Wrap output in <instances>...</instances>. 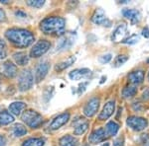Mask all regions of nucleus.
<instances>
[{"instance_id":"1","label":"nucleus","mask_w":149,"mask_h":146,"mask_svg":"<svg viewBox=\"0 0 149 146\" xmlns=\"http://www.w3.org/2000/svg\"><path fill=\"white\" fill-rule=\"evenodd\" d=\"M5 37L12 44L19 47H27L34 42V36L32 33L24 29H10L6 31Z\"/></svg>"},{"instance_id":"2","label":"nucleus","mask_w":149,"mask_h":146,"mask_svg":"<svg viewBox=\"0 0 149 146\" xmlns=\"http://www.w3.org/2000/svg\"><path fill=\"white\" fill-rule=\"evenodd\" d=\"M66 21L62 17H49L41 21L40 29L48 35H63Z\"/></svg>"},{"instance_id":"3","label":"nucleus","mask_w":149,"mask_h":146,"mask_svg":"<svg viewBox=\"0 0 149 146\" xmlns=\"http://www.w3.org/2000/svg\"><path fill=\"white\" fill-rule=\"evenodd\" d=\"M22 121L28 126L32 128H36L42 123L43 119L39 112L32 111V110H28V111H25L22 114Z\"/></svg>"},{"instance_id":"4","label":"nucleus","mask_w":149,"mask_h":146,"mask_svg":"<svg viewBox=\"0 0 149 146\" xmlns=\"http://www.w3.org/2000/svg\"><path fill=\"white\" fill-rule=\"evenodd\" d=\"M34 83V79H33L32 72H31L29 69L23 70L20 73L18 78V86H19V90L20 91H27L29 89H31Z\"/></svg>"},{"instance_id":"5","label":"nucleus","mask_w":149,"mask_h":146,"mask_svg":"<svg viewBox=\"0 0 149 146\" xmlns=\"http://www.w3.org/2000/svg\"><path fill=\"white\" fill-rule=\"evenodd\" d=\"M126 123L129 127L135 131L143 130V129H145L148 125L147 119L144 118H140V117H135V116L129 117L126 121Z\"/></svg>"},{"instance_id":"6","label":"nucleus","mask_w":149,"mask_h":146,"mask_svg":"<svg viewBox=\"0 0 149 146\" xmlns=\"http://www.w3.org/2000/svg\"><path fill=\"white\" fill-rule=\"evenodd\" d=\"M76 40V34L74 33H68V34L62 35L57 42V49L58 51H64L68 49L74 45Z\"/></svg>"},{"instance_id":"7","label":"nucleus","mask_w":149,"mask_h":146,"mask_svg":"<svg viewBox=\"0 0 149 146\" xmlns=\"http://www.w3.org/2000/svg\"><path fill=\"white\" fill-rule=\"evenodd\" d=\"M50 47H51V44H50L48 40H39V42L33 47V49H31L30 56L32 57H40L41 56L46 53L50 49Z\"/></svg>"},{"instance_id":"8","label":"nucleus","mask_w":149,"mask_h":146,"mask_svg":"<svg viewBox=\"0 0 149 146\" xmlns=\"http://www.w3.org/2000/svg\"><path fill=\"white\" fill-rule=\"evenodd\" d=\"M0 73L5 77L13 78L17 75V66L11 61H5L0 64Z\"/></svg>"},{"instance_id":"9","label":"nucleus","mask_w":149,"mask_h":146,"mask_svg":"<svg viewBox=\"0 0 149 146\" xmlns=\"http://www.w3.org/2000/svg\"><path fill=\"white\" fill-rule=\"evenodd\" d=\"M98 107H100V99L98 98H93L86 103V105L84 108V114L88 118H92L97 114Z\"/></svg>"},{"instance_id":"10","label":"nucleus","mask_w":149,"mask_h":146,"mask_svg":"<svg viewBox=\"0 0 149 146\" xmlns=\"http://www.w3.org/2000/svg\"><path fill=\"white\" fill-rule=\"evenodd\" d=\"M93 75V72L88 68H80V69H74L72 72H70L69 77L72 80H85V79H88Z\"/></svg>"},{"instance_id":"11","label":"nucleus","mask_w":149,"mask_h":146,"mask_svg":"<svg viewBox=\"0 0 149 146\" xmlns=\"http://www.w3.org/2000/svg\"><path fill=\"white\" fill-rule=\"evenodd\" d=\"M49 69H50V63L48 61H43L41 62L39 65L37 66L36 68V72H35V80L37 83L41 82L46 75L49 72Z\"/></svg>"},{"instance_id":"12","label":"nucleus","mask_w":149,"mask_h":146,"mask_svg":"<svg viewBox=\"0 0 149 146\" xmlns=\"http://www.w3.org/2000/svg\"><path fill=\"white\" fill-rule=\"evenodd\" d=\"M69 119H70L69 112H64V114H59V116L53 119V121L51 123V124H50V128L53 129V130L59 129L61 126H63L64 124H66L68 123Z\"/></svg>"},{"instance_id":"13","label":"nucleus","mask_w":149,"mask_h":146,"mask_svg":"<svg viewBox=\"0 0 149 146\" xmlns=\"http://www.w3.org/2000/svg\"><path fill=\"white\" fill-rule=\"evenodd\" d=\"M92 21L93 23L97 24V25H102V26L110 25V22L109 21V19L107 18V15H105V12L102 9H97L95 12V14H93L92 17Z\"/></svg>"},{"instance_id":"14","label":"nucleus","mask_w":149,"mask_h":146,"mask_svg":"<svg viewBox=\"0 0 149 146\" xmlns=\"http://www.w3.org/2000/svg\"><path fill=\"white\" fill-rule=\"evenodd\" d=\"M127 31V25L125 23H121L118 25V27L115 29L113 34L111 36V40L114 42H119L124 39Z\"/></svg>"},{"instance_id":"15","label":"nucleus","mask_w":149,"mask_h":146,"mask_svg":"<svg viewBox=\"0 0 149 146\" xmlns=\"http://www.w3.org/2000/svg\"><path fill=\"white\" fill-rule=\"evenodd\" d=\"M114 109H115V102L114 101L107 102V104L104 105V107H103L100 116H98V119H100V121H105V119H107L109 117L112 116V114H113V112H114Z\"/></svg>"},{"instance_id":"16","label":"nucleus","mask_w":149,"mask_h":146,"mask_svg":"<svg viewBox=\"0 0 149 146\" xmlns=\"http://www.w3.org/2000/svg\"><path fill=\"white\" fill-rule=\"evenodd\" d=\"M105 131L103 128H97L95 130H93L92 132V134L88 137V141L93 144H97V143L102 142L105 139Z\"/></svg>"},{"instance_id":"17","label":"nucleus","mask_w":149,"mask_h":146,"mask_svg":"<svg viewBox=\"0 0 149 146\" xmlns=\"http://www.w3.org/2000/svg\"><path fill=\"white\" fill-rule=\"evenodd\" d=\"M122 15L125 18L131 21L132 23H137L141 19L140 12L135 10V9H123L122 10Z\"/></svg>"},{"instance_id":"18","label":"nucleus","mask_w":149,"mask_h":146,"mask_svg":"<svg viewBox=\"0 0 149 146\" xmlns=\"http://www.w3.org/2000/svg\"><path fill=\"white\" fill-rule=\"evenodd\" d=\"M144 80V72L142 70H136L128 74V81L133 85L141 84Z\"/></svg>"},{"instance_id":"19","label":"nucleus","mask_w":149,"mask_h":146,"mask_svg":"<svg viewBox=\"0 0 149 146\" xmlns=\"http://www.w3.org/2000/svg\"><path fill=\"white\" fill-rule=\"evenodd\" d=\"M88 123L86 121H85L84 119H81V121H79L74 123V133L76 135H81L88 130Z\"/></svg>"},{"instance_id":"20","label":"nucleus","mask_w":149,"mask_h":146,"mask_svg":"<svg viewBox=\"0 0 149 146\" xmlns=\"http://www.w3.org/2000/svg\"><path fill=\"white\" fill-rule=\"evenodd\" d=\"M26 108V104L23 102H14L10 104L9 106V112L11 114L14 116H19L21 114V112H23V110Z\"/></svg>"},{"instance_id":"21","label":"nucleus","mask_w":149,"mask_h":146,"mask_svg":"<svg viewBox=\"0 0 149 146\" xmlns=\"http://www.w3.org/2000/svg\"><path fill=\"white\" fill-rule=\"evenodd\" d=\"M119 130V124L116 123L115 121H109L105 125V134H107L109 136H114L118 132Z\"/></svg>"},{"instance_id":"22","label":"nucleus","mask_w":149,"mask_h":146,"mask_svg":"<svg viewBox=\"0 0 149 146\" xmlns=\"http://www.w3.org/2000/svg\"><path fill=\"white\" fill-rule=\"evenodd\" d=\"M74 61H76V56H70L69 58L66 59V60L58 63L56 65V67H55V69H56V71H58V72H61V71L65 70L66 68L70 67L72 64H74Z\"/></svg>"},{"instance_id":"23","label":"nucleus","mask_w":149,"mask_h":146,"mask_svg":"<svg viewBox=\"0 0 149 146\" xmlns=\"http://www.w3.org/2000/svg\"><path fill=\"white\" fill-rule=\"evenodd\" d=\"M79 141L72 135H66L60 139V146H78Z\"/></svg>"},{"instance_id":"24","label":"nucleus","mask_w":149,"mask_h":146,"mask_svg":"<svg viewBox=\"0 0 149 146\" xmlns=\"http://www.w3.org/2000/svg\"><path fill=\"white\" fill-rule=\"evenodd\" d=\"M13 58L18 65H26L29 61V57L25 52H16L13 54Z\"/></svg>"},{"instance_id":"25","label":"nucleus","mask_w":149,"mask_h":146,"mask_svg":"<svg viewBox=\"0 0 149 146\" xmlns=\"http://www.w3.org/2000/svg\"><path fill=\"white\" fill-rule=\"evenodd\" d=\"M14 121L13 116L7 111H2L0 112V125H7Z\"/></svg>"},{"instance_id":"26","label":"nucleus","mask_w":149,"mask_h":146,"mask_svg":"<svg viewBox=\"0 0 149 146\" xmlns=\"http://www.w3.org/2000/svg\"><path fill=\"white\" fill-rule=\"evenodd\" d=\"M137 93V88L133 85H129L126 86L123 90H122V96L125 99H130V98L134 97Z\"/></svg>"},{"instance_id":"27","label":"nucleus","mask_w":149,"mask_h":146,"mask_svg":"<svg viewBox=\"0 0 149 146\" xmlns=\"http://www.w3.org/2000/svg\"><path fill=\"white\" fill-rule=\"evenodd\" d=\"M12 133H13V135L16 136V137H20V136H23L27 133V129H26V127L23 125V124L17 123L13 126Z\"/></svg>"},{"instance_id":"28","label":"nucleus","mask_w":149,"mask_h":146,"mask_svg":"<svg viewBox=\"0 0 149 146\" xmlns=\"http://www.w3.org/2000/svg\"><path fill=\"white\" fill-rule=\"evenodd\" d=\"M44 139L42 138H29L23 142L22 146H43Z\"/></svg>"},{"instance_id":"29","label":"nucleus","mask_w":149,"mask_h":146,"mask_svg":"<svg viewBox=\"0 0 149 146\" xmlns=\"http://www.w3.org/2000/svg\"><path fill=\"white\" fill-rule=\"evenodd\" d=\"M127 60H128V56H127L126 54H120V56H116V58H115V60H114L113 66L114 67H119V66H121L123 63H125Z\"/></svg>"},{"instance_id":"30","label":"nucleus","mask_w":149,"mask_h":146,"mask_svg":"<svg viewBox=\"0 0 149 146\" xmlns=\"http://www.w3.org/2000/svg\"><path fill=\"white\" fill-rule=\"evenodd\" d=\"M27 4L29 6L35 7V8H41L45 4V1H43V0H29L27 1Z\"/></svg>"},{"instance_id":"31","label":"nucleus","mask_w":149,"mask_h":146,"mask_svg":"<svg viewBox=\"0 0 149 146\" xmlns=\"http://www.w3.org/2000/svg\"><path fill=\"white\" fill-rule=\"evenodd\" d=\"M139 39H140V38H139L138 35H132L131 37H129L126 40H123V42L127 45H134L138 42Z\"/></svg>"},{"instance_id":"32","label":"nucleus","mask_w":149,"mask_h":146,"mask_svg":"<svg viewBox=\"0 0 149 146\" xmlns=\"http://www.w3.org/2000/svg\"><path fill=\"white\" fill-rule=\"evenodd\" d=\"M6 45L3 40L0 39V59L4 58L6 56V51H5Z\"/></svg>"},{"instance_id":"33","label":"nucleus","mask_w":149,"mask_h":146,"mask_svg":"<svg viewBox=\"0 0 149 146\" xmlns=\"http://www.w3.org/2000/svg\"><path fill=\"white\" fill-rule=\"evenodd\" d=\"M112 58V56L110 53H107V54H103V56H100V58H98V60H100V63L104 64V63H107V62H109L111 60Z\"/></svg>"},{"instance_id":"34","label":"nucleus","mask_w":149,"mask_h":146,"mask_svg":"<svg viewBox=\"0 0 149 146\" xmlns=\"http://www.w3.org/2000/svg\"><path fill=\"white\" fill-rule=\"evenodd\" d=\"M140 139H141V144H145L147 145L149 144V134L148 133H145V134H142L140 136Z\"/></svg>"},{"instance_id":"35","label":"nucleus","mask_w":149,"mask_h":146,"mask_svg":"<svg viewBox=\"0 0 149 146\" xmlns=\"http://www.w3.org/2000/svg\"><path fill=\"white\" fill-rule=\"evenodd\" d=\"M112 146H124V140L122 137H119V138H116L114 141H113V145Z\"/></svg>"},{"instance_id":"36","label":"nucleus","mask_w":149,"mask_h":146,"mask_svg":"<svg viewBox=\"0 0 149 146\" xmlns=\"http://www.w3.org/2000/svg\"><path fill=\"white\" fill-rule=\"evenodd\" d=\"M142 100H144V101H148V100H149V87L146 88V89L143 91Z\"/></svg>"},{"instance_id":"37","label":"nucleus","mask_w":149,"mask_h":146,"mask_svg":"<svg viewBox=\"0 0 149 146\" xmlns=\"http://www.w3.org/2000/svg\"><path fill=\"white\" fill-rule=\"evenodd\" d=\"M133 109L136 112H141L143 110V107L141 106L140 103H135V104H133Z\"/></svg>"},{"instance_id":"38","label":"nucleus","mask_w":149,"mask_h":146,"mask_svg":"<svg viewBox=\"0 0 149 146\" xmlns=\"http://www.w3.org/2000/svg\"><path fill=\"white\" fill-rule=\"evenodd\" d=\"M15 15L17 16V17H20V18H25L27 17V14L25 13V12L21 11V10H18L15 12Z\"/></svg>"},{"instance_id":"39","label":"nucleus","mask_w":149,"mask_h":146,"mask_svg":"<svg viewBox=\"0 0 149 146\" xmlns=\"http://www.w3.org/2000/svg\"><path fill=\"white\" fill-rule=\"evenodd\" d=\"M5 19H6L5 12L2 10L1 8H0V22H2V21H5Z\"/></svg>"},{"instance_id":"40","label":"nucleus","mask_w":149,"mask_h":146,"mask_svg":"<svg viewBox=\"0 0 149 146\" xmlns=\"http://www.w3.org/2000/svg\"><path fill=\"white\" fill-rule=\"evenodd\" d=\"M6 145V138L3 135L0 134V146H5Z\"/></svg>"},{"instance_id":"41","label":"nucleus","mask_w":149,"mask_h":146,"mask_svg":"<svg viewBox=\"0 0 149 146\" xmlns=\"http://www.w3.org/2000/svg\"><path fill=\"white\" fill-rule=\"evenodd\" d=\"M142 35H143L145 38H149V29H148V28L143 29V31H142Z\"/></svg>"},{"instance_id":"42","label":"nucleus","mask_w":149,"mask_h":146,"mask_svg":"<svg viewBox=\"0 0 149 146\" xmlns=\"http://www.w3.org/2000/svg\"><path fill=\"white\" fill-rule=\"evenodd\" d=\"M102 146H109V143H104V144H102Z\"/></svg>"},{"instance_id":"43","label":"nucleus","mask_w":149,"mask_h":146,"mask_svg":"<svg viewBox=\"0 0 149 146\" xmlns=\"http://www.w3.org/2000/svg\"><path fill=\"white\" fill-rule=\"evenodd\" d=\"M148 79H149V73H148Z\"/></svg>"}]
</instances>
